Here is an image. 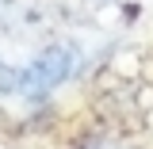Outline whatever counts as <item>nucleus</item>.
Listing matches in <instances>:
<instances>
[{
    "label": "nucleus",
    "mask_w": 153,
    "mask_h": 149,
    "mask_svg": "<svg viewBox=\"0 0 153 149\" xmlns=\"http://www.w3.org/2000/svg\"><path fill=\"white\" fill-rule=\"evenodd\" d=\"M73 73H76V46L73 42H50L19 69V76H23L19 96H46L57 84H65Z\"/></svg>",
    "instance_id": "obj_1"
},
{
    "label": "nucleus",
    "mask_w": 153,
    "mask_h": 149,
    "mask_svg": "<svg viewBox=\"0 0 153 149\" xmlns=\"http://www.w3.org/2000/svg\"><path fill=\"white\" fill-rule=\"evenodd\" d=\"M38 23L35 8H27L23 0H0V31L8 38H23Z\"/></svg>",
    "instance_id": "obj_2"
},
{
    "label": "nucleus",
    "mask_w": 153,
    "mask_h": 149,
    "mask_svg": "<svg viewBox=\"0 0 153 149\" xmlns=\"http://www.w3.org/2000/svg\"><path fill=\"white\" fill-rule=\"evenodd\" d=\"M19 88H23L19 69H12V65H4V61H0V96H19Z\"/></svg>",
    "instance_id": "obj_3"
},
{
    "label": "nucleus",
    "mask_w": 153,
    "mask_h": 149,
    "mask_svg": "<svg viewBox=\"0 0 153 149\" xmlns=\"http://www.w3.org/2000/svg\"><path fill=\"white\" fill-rule=\"evenodd\" d=\"M80 149H134L126 142H115V138H92V142H84Z\"/></svg>",
    "instance_id": "obj_4"
},
{
    "label": "nucleus",
    "mask_w": 153,
    "mask_h": 149,
    "mask_svg": "<svg viewBox=\"0 0 153 149\" xmlns=\"http://www.w3.org/2000/svg\"><path fill=\"white\" fill-rule=\"evenodd\" d=\"M96 4H107V0H96Z\"/></svg>",
    "instance_id": "obj_5"
}]
</instances>
